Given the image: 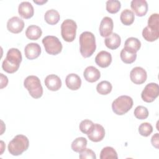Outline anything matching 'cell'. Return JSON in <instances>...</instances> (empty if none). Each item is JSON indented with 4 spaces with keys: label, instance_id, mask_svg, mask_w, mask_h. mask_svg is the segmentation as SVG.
Returning <instances> with one entry per match:
<instances>
[{
    "label": "cell",
    "instance_id": "7",
    "mask_svg": "<svg viewBox=\"0 0 159 159\" xmlns=\"http://www.w3.org/2000/svg\"><path fill=\"white\" fill-rule=\"evenodd\" d=\"M42 43L46 52L50 55H56L62 50V44L60 40L55 36L48 35L43 38Z\"/></svg>",
    "mask_w": 159,
    "mask_h": 159
},
{
    "label": "cell",
    "instance_id": "1",
    "mask_svg": "<svg viewBox=\"0 0 159 159\" xmlns=\"http://www.w3.org/2000/svg\"><path fill=\"white\" fill-rule=\"evenodd\" d=\"M22 60V54L19 49L10 48L7 52L6 57L2 61V70L8 73H15L19 69Z\"/></svg>",
    "mask_w": 159,
    "mask_h": 159
},
{
    "label": "cell",
    "instance_id": "27",
    "mask_svg": "<svg viewBox=\"0 0 159 159\" xmlns=\"http://www.w3.org/2000/svg\"><path fill=\"white\" fill-rule=\"evenodd\" d=\"M120 57L124 63L130 64L135 61L137 58V53L130 52L123 48L120 52Z\"/></svg>",
    "mask_w": 159,
    "mask_h": 159
},
{
    "label": "cell",
    "instance_id": "16",
    "mask_svg": "<svg viewBox=\"0 0 159 159\" xmlns=\"http://www.w3.org/2000/svg\"><path fill=\"white\" fill-rule=\"evenodd\" d=\"M95 62L101 68L108 67L112 62L111 54L107 51H101L96 56Z\"/></svg>",
    "mask_w": 159,
    "mask_h": 159
},
{
    "label": "cell",
    "instance_id": "18",
    "mask_svg": "<svg viewBox=\"0 0 159 159\" xmlns=\"http://www.w3.org/2000/svg\"><path fill=\"white\" fill-rule=\"evenodd\" d=\"M83 76L87 81L89 83H94L100 78L101 73L96 67L93 66H89L84 70Z\"/></svg>",
    "mask_w": 159,
    "mask_h": 159
},
{
    "label": "cell",
    "instance_id": "2",
    "mask_svg": "<svg viewBox=\"0 0 159 159\" xmlns=\"http://www.w3.org/2000/svg\"><path fill=\"white\" fill-rule=\"evenodd\" d=\"M79 42L81 55L84 58H88L91 57L96 48L94 35L91 32H83L80 35Z\"/></svg>",
    "mask_w": 159,
    "mask_h": 159
},
{
    "label": "cell",
    "instance_id": "22",
    "mask_svg": "<svg viewBox=\"0 0 159 159\" xmlns=\"http://www.w3.org/2000/svg\"><path fill=\"white\" fill-rule=\"evenodd\" d=\"M42 34V29L35 25H29L25 30L26 37L32 40H36L39 39Z\"/></svg>",
    "mask_w": 159,
    "mask_h": 159
},
{
    "label": "cell",
    "instance_id": "11",
    "mask_svg": "<svg viewBox=\"0 0 159 159\" xmlns=\"http://www.w3.org/2000/svg\"><path fill=\"white\" fill-rule=\"evenodd\" d=\"M24 27V20L19 17L14 16L7 20V30L14 34H18L22 32Z\"/></svg>",
    "mask_w": 159,
    "mask_h": 159
},
{
    "label": "cell",
    "instance_id": "37",
    "mask_svg": "<svg viewBox=\"0 0 159 159\" xmlns=\"http://www.w3.org/2000/svg\"><path fill=\"white\" fill-rule=\"evenodd\" d=\"M1 89L6 87L8 83V79L6 76H4L2 73H1Z\"/></svg>",
    "mask_w": 159,
    "mask_h": 159
},
{
    "label": "cell",
    "instance_id": "36",
    "mask_svg": "<svg viewBox=\"0 0 159 159\" xmlns=\"http://www.w3.org/2000/svg\"><path fill=\"white\" fill-rule=\"evenodd\" d=\"M151 143L154 147L158 149V148H159V134L158 133L155 134L152 136V137L151 139Z\"/></svg>",
    "mask_w": 159,
    "mask_h": 159
},
{
    "label": "cell",
    "instance_id": "35",
    "mask_svg": "<svg viewBox=\"0 0 159 159\" xmlns=\"http://www.w3.org/2000/svg\"><path fill=\"white\" fill-rule=\"evenodd\" d=\"M79 158L81 159H96V156L95 153L89 148H84L80 152Z\"/></svg>",
    "mask_w": 159,
    "mask_h": 159
},
{
    "label": "cell",
    "instance_id": "29",
    "mask_svg": "<svg viewBox=\"0 0 159 159\" xmlns=\"http://www.w3.org/2000/svg\"><path fill=\"white\" fill-rule=\"evenodd\" d=\"M147 27L153 31L159 32V14H152L148 19Z\"/></svg>",
    "mask_w": 159,
    "mask_h": 159
},
{
    "label": "cell",
    "instance_id": "5",
    "mask_svg": "<svg viewBox=\"0 0 159 159\" xmlns=\"http://www.w3.org/2000/svg\"><path fill=\"white\" fill-rule=\"evenodd\" d=\"M133 99L131 97L122 95L117 98L112 103L113 112L119 116L127 113L133 106Z\"/></svg>",
    "mask_w": 159,
    "mask_h": 159
},
{
    "label": "cell",
    "instance_id": "13",
    "mask_svg": "<svg viewBox=\"0 0 159 159\" xmlns=\"http://www.w3.org/2000/svg\"><path fill=\"white\" fill-rule=\"evenodd\" d=\"M130 7L134 13L139 17L145 16L148 11V4L145 0H132Z\"/></svg>",
    "mask_w": 159,
    "mask_h": 159
},
{
    "label": "cell",
    "instance_id": "28",
    "mask_svg": "<svg viewBox=\"0 0 159 159\" xmlns=\"http://www.w3.org/2000/svg\"><path fill=\"white\" fill-rule=\"evenodd\" d=\"M100 158L101 159H107V158H113L117 159L118 156L116 151L114 148L111 147H106L102 149L100 153Z\"/></svg>",
    "mask_w": 159,
    "mask_h": 159
},
{
    "label": "cell",
    "instance_id": "24",
    "mask_svg": "<svg viewBox=\"0 0 159 159\" xmlns=\"http://www.w3.org/2000/svg\"><path fill=\"white\" fill-rule=\"evenodd\" d=\"M135 19V16L133 11L130 9H125L122 11L120 16L121 22L125 25H130L133 24Z\"/></svg>",
    "mask_w": 159,
    "mask_h": 159
},
{
    "label": "cell",
    "instance_id": "4",
    "mask_svg": "<svg viewBox=\"0 0 159 159\" xmlns=\"http://www.w3.org/2000/svg\"><path fill=\"white\" fill-rule=\"evenodd\" d=\"M24 86L29 94L35 99L40 98L43 94V88L39 78L34 75L28 76L24 81Z\"/></svg>",
    "mask_w": 159,
    "mask_h": 159
},
{
    "label": "cell",
    "instance_id": "10",
    "mask_svg": "<svg viewBox=\"0 0 159 159\" xmlns=\"http://www.w3.org/2000/svg\"><path fill=\"white\" fill-rule=\"evenodd\" d=\"M87 135L90 140L94 142H98L104 139L105 136V130L101 125L94 124Z\"/></svg>",
    "mask_w": 159,
    "mask_h": 159
},
{
    "label": "cell",
    "instance_id": "34",
    "mask_svg": "<svg viewBox=\"0 0 159 159\" xmlns=\"http://www.w3.org/2000/svg\"><path fill=\"white\" fill-rule=\"evenodd\" d=\"M94 124L93 122V121L89 119H84L82 120L80 124L79 128L82 133L87 135L89 132V131L91 130Z\"/></svg>",
    "mask_w": 159,
    "mask_h": 159
},
{
    "label": "cell",
    "instance_id": "21",
    "mask_svg": "<svg viewBox=\"0 0 159 159\" xmlns=\"http://www.w3.org/2000/svg\"><path fill=\"white\" fill-rule=\"evenodd\" d=\"M140 47L141 42L138 39L135 37H129L125 40L124 48L130 52L137 53Z\"/></svg>",
    "mask_w": 159,
    "mask_h": 159
},
{
    "label": "cell",
    "instance_id": "25",
    "mask_svg": "<svg viewBox=\"0 0 159 159\" xmlns=\"http://www.w3.org/2000/svg\"><path fill=\"white\" fill-rule=\"evenodd\" d=\"M87 146V140L86 138L80 137L75 139L71 143V149L75 152L80 153Z\"/></svg>",
    "mask_w": 159,
    "mask_h": 159
},
{
    "label": "cell",
    "instance_id": "3",
    "mask_svg": "<svg viewBox=\"0 0 159 159\" xmlns=\"http://www.w3.org/2000/svg\"><path fill=\"white\" fill-rule=\"evenodd\" d=\"M29 146L28 138L22 134L16 135L9 143L8 151L12 155L18 156L26 151Z\"/></svg>",
    "mask_w": 159,
    "mask_h": 159
},
{
    "label": "cell",
    "instance_id": "38",
    "mask_svg": "<svg viewBox=\"0 0 159 159\" xmlns=\"http://www.w3.org/2000/svg\"><path fill=\"white\" fill-rule=\"evenodd\" d=\"M34 2L38 5H42L46 2H47V0H33Z\"/></svg>",
    "mask_w": 159,
    "mask_h": 159
},
{
    "label": "cell",
    "instance_id": "15",
    "mask_svg": "<svg viewBox=\"0 0 159 159\" xmlns=\"http://www.w3.org/2000/svg\"><path fill=\"white\" fill-rule=\"evenodd\" d=\"M44 82L46 87L52 91H58L61 86V81L60 78L54 74L47 76Z\"/></svg>",
    "mask_w": 159,
    "mask_h": 159
},
{
    "label": "cell",
    "instance_id": "9",
    "mask_svg": "<svg viewBox=\"0 0 159 159\" xmlns=\"http://www.w3.org/2000/svg\"><path fill=\"white\" fill-rule=\"evenodd\" d=\"M147 74L146 71L140 66L132 68L130 73V80L136 84H143L147 80Z\"/></svg>",
    "mask_w": 159,
    "mask_h": 159
},
{
    "label": "cell",
    "instance_id": "23",
    "mask_svg": "<svg viewBox=\"0 0 159 159\" xmlns=\"http://www.w3.org/2000/svg\"><path fill=\"white\" fill-rule=\"evenodd\" d=\"M60 16L58 12L53 9L48 10L44 15L45 22L50 25H55L60 20Z\"/></svg>",
    "mask_w": 159,
    "mask_h": 159
},
{
    "label": "cell",
    "instance_id": "6",
    "mask_svg": "<svg viewBox=\"0 0 159 159\" xmlns=\"http://www.w3.org/2000/svg\"><path fill=\"white\" fill-rule=\"evenodd\" d=\"M77 25L72 19H65L61 25V35L63 40L68 42H73L76 37Z\"/></svg>",
    "mask_w": 159,
    "mask_h": 159
},
{
    "label": "cell",
    "instance_id": "32",
    "mask_svg": "<svg viewBox=\"0 0 159 159\" xmlns=\"http://www.w3.org/2000/svg\"><path fill=\"white\" fill-rule=\"evenodd\" d=\"M134 114L135 117L140 120L145 119L148 116V111L147 107L143 106H138L135 107Z\"/></svg>",
    "mask_w": 159,
    "mask_h": 159
},
{
    "label": "cell",
    "instance_id": "8",
    "mask_svg": "<svg viewBox=\"0 0 159 159\" xmlns=\"http://www.w3.org/2000/svg\"><path fill=\"white\" fill-rule=\"evenodd\" d=\"M159 95V86L157 83H150L147 84L141 93L142 100L146 102H152Z\"/></svg>",
    "mask_w": 159,
    "mask_h": 159
},
{
    "label": "cell",
    "instance_id": "12",
    "mask_svg": "<svg viewBox=\"0 0 159 159\" xmlns=\"http://www.w3.org/2000/svg\"><path fill=\"white\" fill-rule=\"evenodd\" d=\"M114 23L112 19L109 17L102 18L99 25V34L103 37H107L112 33Z\"/></svg>",
    "mask_w": 159,
    "mask_h": 159
},
{
    "label": "cell",
    "instance_id": "20",
    "mask_svg": "<svg viewBox=\"0 0 159 159\" xmlns=\"http://www.w3.org/2000/svg\"><path fill=\"white\" fill-rule=\"evenodd\" d=\"M120 37L116 33H112L104 39V43L106 46L111 50H115L117 48L120 46Z\"/></svg>",
    "mask_w": 159,
    "mask_h": 159
},
{
    "label": "cell",
    "instance_id": "14",
    "mask_svg": "<svg viewBox=\"0 0 159 159\" xmlns=\"http://www.w3.org/2000/svg\"><path fill=\"white\" fill-rule=\"evenodd\" d=\"M24 53L27 59L34 60L40 55L41 47L37 43H29L25 47Z\"/></svg>",
    "mask_w": 159,
    "mask_h": 159
},
{
    "label": "cell",
    "instance_id": "19",
    "mask_svg": "<svg viewBox=\"0 0 159 159\" xmlns=\"http://www.w3.org/2000/svg\"><path fill=\"white\" fill-rule=\"evenodd\" d=\"M65 83L68 88L72 91H75L81 87V80L78 75L75 73H70L66 76Z\"/></svg>",
    "mask_w": 159,
    "mask_h": 159
},
{
    "label": "cell",
    "instance_id": "17",
    "mask_svg": "<svg viewBox=\"0 0 159 159\" xmlns=\"http://www.w3.org/2000/svg\"><path fill=\"white\" fill-rule=\"evenodd\" d=\"M18 12L22 18L28 19L34 16V10L30 2L28 1H24L19 5Z\"/></svg>",
    "mask_w": 159,
    "mask_h": 159
},
{
    "label": "cell",
    "instance_id": "30",
    "mask_svg": "<svg viewBox=\"0 0 159 159\" xmlns=\"http://www.w3.org/2000/svg\"><path fill=\"white\" fill-rule=\"evenodd\" d=\"M142 36L144 39L148 42H153L159 37V32L151 30L147 26L142 30Z\"/></svg>",
    "mask_w": 159,
    "mask_h": 159
},
{
    "label": "cell",
    "instance_id": "31",
    "mask_svg": "<svg viewBox=\"0 0 159 159\" xmlns=\"http://www.w3.org/2000/svg\"><path fill=\"white\" fill-rule=\"evenodd\" d=\"M121 7V4L117 0H109L106 2V10L111 14L117 13Z\"/></svg>",
    "mask_w": 159,
    "mask_h": 159
},
{
    "label": "cell",
    "instance_id": "26",
    "mask_svg": "<svg viewBox=\"0 0 159 159\" xmlns=\"http://www.w3.org/2000/svg\"><path fill=\"white\" fill-rule=\"evenodd\" d=\"M112 86L111 83L107 81H102L97 84V92L102 95H106L112 91Z\"/></svg>",
    "mask_w": 159,
    "mask_h": 159
},
{
    "label": "cell",
    "instance_id": "33",
    "mask_svg": "<svg viewBox=\"0 0 159 159\" xmlns=\"http://www.w3.org/2000/svg\"><path fill=\"white\" fill-rule=\"evenodd\" d=\"M153 132V127L148 122H143L139 127V134L143 137L149 136Z\"/></svg>",
    "mask_w": 159,
    "mask_h": 159
}]
</instances>
